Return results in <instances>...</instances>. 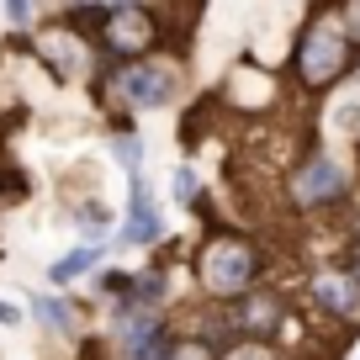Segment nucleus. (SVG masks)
I'll return each instance as SVG.
<instances>
[{
	"label": "nucleus",
	"mask_w": 360,
	"mask_h": 360,
	"mask_svg": "<svg viewBox=\"0 0 360 360\" xmlns=\"http://www.w3.org/2000/svg\"><path fill=\"white\" fill-rule=\"evenodd\" d=\"M169 360H217L212 345H196V339H180V345H169Z\"/></svg>",
	"instance_id": "nucleus-13"
},
{
	"label": "nucleus",
	"mask_w": 360,
	"mask_h": 360,
	"mask_svg": "<svg viewBox=\"0 0 360 360\" xmlns=\"http://www.w3.org/2000/svg\"><path fill=\"white\" fill-rule=\"evenodd\" d=\"M127 244H154L159 238V217H154V202H148V191H138L133 186V196H127Z\"/></svg>",
	"instance_id": "nucleus-8"
},
{
	"label": "nucleus",
	"mask_w": 360,
	"mask_h": 360,
	"mask_svg": "<svg viewBox=\"0 0 360 360\" xmlns=\"http://www.w3.org/2000/svg\"><path fill=\"white\" fill-rule=\"evenodd\" d=\"M133 292H138V302H159V297H165V276H143Z\"/></svg>",
	"instance_id": "nucleus-15"
},
{
	"label": "nucleus",
	"mask_w": 360,
	"mask_h": 360,
	"mask_svg": "<svg viewBox=\"0 0 360 360\" xmlns=\"http://www.w3.org/2000/svg\"><path fill=\"white\" fill-rule=\"evenodd\" d=\"M223 360H276V355H270V349L259 345V339H249V345H233Z\"/></svg>",
	"instance_id": "nucleus-14"
},
{
	"label": "nucleus",
	"mask_w": 360,
	"mask_h": 360,
	"mask_svg": "<svg viewBox=\"0 0 360 360\" xmlns=\"http://www.w3.org/2000/svg\"><path fill=\"white\" fill-rule=\"evenodd\" d=\"M85 6H122V0H85Z\"/></svg>",
	"instance_id": "nucleus-20"
},
{
	"label": "nucleus",
	"mask_w": 360,
	"mask_h": 360,
	"mask_svg": "<svg viewBox=\"0 0 360 360\" xmlns=\"http://www.w3.org/2000/svg\"><path fill=\"white\" fill-rule=\"evenodd\" d=\"M90 265H96V249H75V255H64V259L53 265V281H58V286H69L79 270H90Z\"/></svg>",
	"instance_id": "nucleus-10"
},
{
	"label": "nucleus",
	"mask_w": 360,
	"mask_h": 360,
	"mask_svg": "<svg viewBox=\"0 0 360 360\" xmlns=\"http://www.w3.org/2000/svg\"><path fill=\"white\" fill-rule=\"evenodd\" d=\"M0 323H22V313H16L11 302H0Z\"/></svg>",
	"instance_id": "nucleus-18"
},
{
	"label": "nucleus",
	"mask_w": 360,
	"mask_h": 360,
	"mask_svg": "<svg viewBox=\"0 0 360 360\" xmlns=\"http://www.w3.org/2000/svg\"><path fill=\"white\" fill-rule=\"evenodd\" d=\"M6 6H11V16H16V22H27V0H6Z\"/></svg>",
	"instance_id": "nucleus-19"
},
{
	"label": "nucleus",
	"mask_w": 360,
	"mask_h": 360,
	"mask_svg": "<svg viewBox=\"0 0 360 360\" xmlns=\"http://www.w3.org/2000/svg\"><path fill=\"white\" fill-rule=\"evenodd\" d=\"M349 276H355V286H360V259H355V270H349Z\"/></svg>",
	"instance_id": "nucleus-21"
},
{
	"label": "nucleus",
	"mask_w": 360,
	"mask_h": 360,
	"mask_svg": "<svg viewBox=\"0 0 360 360\" xmlns=\"http://www.w3.org/2000/svg\"><path fill=\"white\" fill-rule=\"evenodd\" d=\"M276 323H281V297L255 292V286H249V292L238 297V328H244V334H255V339H265Z\"/></svg>",
	"instance_id": "nucleus-6"
},
{
	"label": "nucleus",
	"mask_w": 360,
	"mask_h": 360,
	"mask_svg": "<svg viewBox=\"0 0 360 360\" xmlns=\"http://www.w3.org/2000/svg\"><path fill=\"white\" fill-rule=\"evenodd\" d=\"M37 313H43L53 328H64V307H53V302H37Z\"/></svg>",
	"instance_id": "nucleus-17"
},
{
	"label": "nucleus",
	"mask_w": 360,
	"mask_h": 360,
	"mask_svg": "<svg viewBox=\"0 0 360 360\" xmlns=\"http://www.w3.org/2000/svg\"><path fill=\"white\" fill-rule=\"evenodd\" d=\"M313 297L318 307H328V318H349L360 302V286L355 276H313Z\"/></svg>",
	"instance_id": "nucleus-7"
},
{
	"label": "nucleus",
	"mask_w": 360,
	"mask_h": 360,
	"mask_svg": "<svg viewBox=\"0 0 360 360\" xmlns=\"http://www.w3.org/2000/svg\"><path fill=\"white\" fill-rule=\"evenodd\" d=\"M334 22L345 27L349 43H360V0H339V16H334Z\"/></svg>",
	"instance_id": "nucleus-12"
},
{
	"label": "nucleus",
	"mask_w": 360,
	"mask_h": 360,
	"mask_svg": "<svg viewBox=\"0 0 360 360\" xmlns=\"http://www.w3.org/2000/svg\"><path fill=\"white\" fill-rule=\"evenodd\" d=\"M37 48H43L48 58L58 53L64 64H75V69L85 64V48H79V37H75V32H43V43H37Z\"/></svg>",
	"instance_id": "nucleus-9"
},
{
	"label": "nucleus",
	"mask_w": 360,
	"mask_h": 360,
	"mask_svg": "<svg viewBox=\"0 0 360 360\" xmlns=\"http://www.w3.org/2000/svg\"><path fill=\"white\" fill-rule=\"evenodd\" d=\"M127 360H169V339L165 334L138 339V345H127Z\"/></svg>",
	"instance_id": "nucleus-11"
},
{
	"label": "nucleus",
	"mask_w": 360,
	"mask_h": 360,
	"mask_svg": "<svg viewBox=\"0 0 360 360\" xmlns=\"http://www.w3.org/2000/svg\"><path fill=\"white\" fill-rule=\"evenodd\" d=\"M122 96L133 106H165L169 96H175V75H169L165 64H133L122 75Z\"/></svg>",
	"instance_id": "nucleus-4"
},
{
	"label": "nucleus",
	"mask_w": 360,
	"mask_h": 360,
	"mask_svg": "<svg viewBox=\"0 0 360 360\" xmlns=\"http://www.w3.org/2000/svg\"><path fill=\"white\" fill-rule=\"evenodd\" d=\"M349 69V37L339 22H313L302 37V48H297V75H302V85L323 90L334 85L339 75Z\"/></svg>",
	"instance_id": "nucleus-2"
},
{
	"label": "nucleus",
	"mask_w": 360,
	"mask_h": 360,
	"mask_svg": "<svg viewBox=\"0 0 360 360\" xmlns=\"http://www.w3.org/2000/svg\"><path fill=\"white\" fill-rule=\"evenodd\" d=\"M339 191H345V175H339V165H334V159H328V154H318L313 165H307L302 175L292 180V196H297V202H302V207L334 202Z\"/></svg>",
	"instance_id": "nucleus-5"
},
{
	"label": "nucleus",
	"mask_w": 360,
	"mask_h": 360,
	"mask_svg": "<svg viewBox=\"0 0 360 360\" xmlns=\"http://www.w3.org/2000/svg\"><path fill=\"white\" fill-rule=\"evenodd\" d=\"M255 270H259L255 249H249L244 238H233V233H217L212 244L202 249V286L212 297H244L249 286H255Z\"/></svg>",
	"instance_id": "nucleus-1"
},
{
	"label": "nucleus",
	"mask_w": 360,
	"mask_h": 360,
	"mask_svg": "<svg viewBox=\"0 0 360 360\" xmlns=\"http://www.w3.org/2000/svg\"><path fill=\"white\" fill-rule=\"evenodd\" d=\"M175 196H180L186 207L196 202V175H191V169H180V175H175Z\"/></svg>",
	"instance_id": "nucleus-16"
},
{
	"label": "nucleus",
	"mask_w": 360,
	"mask_h": 360,
	"mask_svg": "<svg viewBox=\"0 0 360 360\" xmlns=\"http://www.w3.org/2000/svg\"><path fill=\"white\" fill-rule=\"evenodd\" d=\"M101 43L112 48L117 58H143L148 48L159 43V22L143 11V6H117L101 22Z\"/></svg>",
	"instance_id": "nucleus-3"
}]
</instances>
